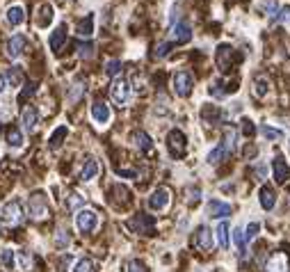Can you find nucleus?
I'll list each match as a JSON object with an SVG mask.
<instances>
[{
    "instance_id": "obj_1",
    "label": "nucleus",
    "mask_w": 290,
    "mask_h": 272,
    "mask_svg": "<svg viewBox=\"0 0 290 272\" xmlns=\"http://www.w3.org/2000/svg\"><path fill=\"white\" fill-rule=\"evenodd\" d=\"M76 226L80 234H92L98 226V213L90 208H80L76 215Z\"/></svg>"
},
{
    "instance_id": "obj_2",
    "label": "nucleus",
    "mask_w": 290,
    "mask_h": 272,
    "mask_svg": "<svg viewBox=\"0 0 290 272\" xmlns=\"http://www.w3.org/2000/svg\"><path fill=\"white\" fill-rule=\"evenodd\" d=\"M110 94H112V101L119 108H124V106H128V101H130V85L124 78H115V82H112V87H110Z\"/></svg>"
},
{
    "instance_id": "obj_3",
    "label": "nucleus",
    "mask_w": 290,
    "mask_h": 272,
    "mask_svg": "<svg viewBox=\"0 0 290 272\" xmlns=\"http://www.w3.org/2000/svg\"><path fill=\"white\" fill-rule=\"evenodd\" d=\"M28 211H30L32 220H46V217H48V201H46V197H43L41 192L32 195L30 199H28Z\"/></svg>"
},
{
    "instance_id": "obj_4",
    "label": "nucleus",
    "mask_w": 290,
    "mask_h": 272,
    "mask_svg": "<svg viewBox=\"0 0 290 272\" xmlns=\"http://www.w3.org/2000/svg\"><path fill=\"white\" fill-rule=\"evenodd\" d=\"M169 201H171L169 187H158V190H153V195L149 197V208L153 213H162V211H167Z\"/></svg>"
},
{
    "instance_id": "obj_5",
    "label": "nucleus",
    "mask_w": 290,
    "mask_h": 272,
    "mask_svg": "<svg viewBox=\"0 0 290 272\" xmlns=\"http://www.w3.org/2000/svg\"><path fill=\"white\" fill-rule=\"evenodd\" d=\"M23 222V208L18 201H9V204H5L3 208V224L7 226H18Z\"/></svg>"
},
{
    "instance_id": "obj_6",
    "label": "nucleus",
    "mask_w": 290,
    "mask_h": 272,
    "mask_svg": "<svg viewBox=\"0 0 290 272\" xmlns=\"http://www.w3.org/2000/svg\"><path fill=\"white\" fill-rule=\"evenodd\" d=\"M192 85H194V80H192V73H190V71H179V73L174 76V92L179 94L181 98L190 96V92H192Z\"/></svg>"
},
{
    "instance_id": "obj_7",
    "label": "nucleus",
    "mask_w": 290,
    "mask_h": 272,
    "mask_svg": "<svg viewBox=\"0 0 290 272\" xmlns=\"http://www.w3.org/2000/svg\"><path fill=\"white\" fill-rule=\"evenodd\" d=\"M167 144H169L171 156H176V158H183L185 156L188 144H185V135L181 131H169V135H167Z\"/></svg>"
},
{
    "instance_id": "obj_8",
    "label": "nucleus",
    "mask_w": 290,
    "mask_h": 272,
    "mask_svg": "<svg viewBox=\"0 0 290 272\" xmlns=\"http://www.w3.org/2000/svg\"><path fill=\"white\" fill-rule=\"evenodd\" d=\"M265 272H290V259L286 252H277L265 263Z\"/></svg>"
},
{
    "instance_id": "obj_9",
    "label": "nucleus",
    "mask_w": 290,
    "mask_h": 272,
    "mask_svg": "<svg viewBox=\"0 0 290 272\" xmlns=\"http://www.w3.org/2000/svg\"><path fill=\"white\" fill-rule=\"evenodd\" d=\"M130 229H135L137 234H144V236H153L155 229V220L151 215H137L135 220H130Z\"/></svg>"
},
{
    "instance_id": "obj_10",
    "label": "nucleus",
    "mask_w": 290,
    "mask_h": 272,
    "mask_svg": "<svg viewBox=\"0 0 290 272\" xmlns=\"http://www.w3.org/2000/svg\"><path fill=\"white\" fill-rule=\"evenodd\" d=\"M194 242L201 252H210L213 249V231L208 226H199L196 229V236H194Z\"/></svg>"
},
{
    "instance_id": "obj_11",
    "label": "nucleus",
    "mask_w": 290,
    "mask_h": 272,
    "mask_svg": "<svg viewBox=\"0 0 290 272\" xmlns=\"http://www.w3.org/2000/svg\"><path fill=\"white\" fill-rule=\"evenodd\" d=\"M26 37L23 34H14L12 39L7 41V55L12 57V60H16V57L23 55V51H26Z\"/></svg>"
},
{
    "instance_id": "obj_12",
    "label": "nucleus",
    "mask_w": 290,
    "mask_h": 272,
    "mask_svg": "<svg viewBox=\"0 0 290 272\" xmlns=\"http://www.w3.org/2000/svg\"><path fill=\"white\" fill-rule=\"evenodd\" d=\"M110 117H112L110 108H107L103 101H96L94 106H92V119H94L96 123H101V126H105V123L110 121Z\"/></svg>"
},
{
    "instance_id": "obj_13",
    "label": "nucleus",
    "mask_w": 290,
    "mask_h": 272,
    "mask_svg": "<svg viewBox=\"0 0 290 272\" xmlns=\"http://www.w3.org/2000/svg\"><path fill=\"white\" fill-rule=\"evenodd\" d=\"M171 37H174L176 44H188L190 39H192V30H190L188 23H176V26L171 28Z\"/></svg>"
},
{
    "instance_id": "obj_14",
    "label": "nucleus",
    "mask_w": 290,
    "mask_h": 272,
    "mask_svg": "<svg viewBox=\"0 0 290 272\" xmlns=\"http://www.w3.org/2000/svg\"><path fill=\"white\" fill-rule=\"evenodd\" d=\"M272 167H274V181L277 183H286L290 179V167L286 165L283 158H274Z\"/></svg>"
},
{
    "instance_id": "obj_15",
    "label": "nucleus",
    "mask_w": 290,
    "mask_h": 272,
    "mask_svg": "<svg viewBox=\"0 0 290 272\" xmlns=\"http://www.w3.org/2000/svg\"><path fill=\"white\" fill-rule=\"evenodd\" d=\"M258 201H260V206H263L265 211H272L274 204H277V195H274V190L270 185H263L260 187V192H258Z\"/></svg>"
},
{
    "instance_id": "obj_16",
    "label": "nucleus",
    "mask_w": 290,
    "mask_h": 272,
    "mask_svg": "<svg viewBox=\"0 0 290 272\" xmlns=\"http://www.w3.org/2000/svg\"><path fill=\"white\" fill-rule=\"evenodd\" d=\"M64 41H66V26H60L57 30H53L51 39H48V46H51V51L57 53L62 46H64Z\"/></svg>"
},
{
    "instance_id": "obj_17",
    "label": "nucleus",
    "mask_w": 290,
    "mask_h": 272,
    "mask_svg": "<svg viewBox=\"0 0 290 272\" xmlns=\"http://www.w3.org/2000/svg\"><path fill=\"white\" fill-rule=\"evenodd\" d=\"M208 213H210V217H226V215H231V204L213 199V201H208Z\"/></svg>"
},
{
    "instance_id": "obj_18",
    "label": "nucleus",
    "mask_w": 290,
    "mask_h": 272,
    "mask_svg": "<svg viewBox=\"0 0 290 272\" xmlns=\"http://www.w3.org/2000/svg\"><path fill=\"white\" fill-rule=\"evenodd\" d=\"M231 57H233V48H231V46H219V51H217V67H219V71H229V69H231Z\"/></svg>"
},
{
    "instance_id": "obj_19",
    "label": "nucleus",
    "mask_w": 290,
    "mask_h": 272,
    "mask_svg": "<svg viewBox=\"0 0 290 272\" xmlns=\"http://www.w3.org/2000/svg\"><path fill=\"white\" fill-rule=\"evenodd\" d=\"M132 140H135V144L140 147L142 153H151V151H153V142H151V137L146 135L144 131H135V133H132Z\"/></svg>"
},
{
    "instance_id": "obj_20",
    "label": "nucleus",
    "mask_w": 290,
    "mask_h": 272,
    "mask_svg": "<svg viewBox=\"0 0 290 272\" xmlns=\"http://www.w3.org/2000/svg\"><path fill=\"white\" fill-rule=\"evenodd\" d=\"M39 123V112L34 110L32 106H28L26 110H23V126H26V131H34Z\"/></svg>"
},
{
    "instance_id": "obj_21",
    "label": "nucleus",
    "mask_w": 290,
    "mask_h": 272,
    "mask_svg": "<svg viewBox=\"0 0 290 272\" xmlns=\"http://www.w3.org/2000/svg\"><path fill=\"white\" fill-rule=\"evenodd\" d=\"M267 92H270V80L265 73H260V76L254 78V94L258 98H263V96H267Z\"/></svg>"
},
{
    "instance_id": "obj_22",
    "label": "nucleus",
    "mask_w": 290,
    "mask_h": 272,
    "mask_svg": "<svg viewBox=\"0 0 290 272\" xmlns=\"http://www.w3.org/2000/svg\"><path fill=\"white\" fill-rule=\"evenodd\" d=\"M7 21L12 23V26H21V23L26 21V12H23L21 5H14V7L7 9Z\"/></svg>"
},
{
    "instance_id": "obj_23",
    "label": "nucleus",
    "mask_w": 290,
    "mask_h": 272,
    "mask_svg": "<svg viewBox=\"0 0 290 272\" xmlns=\"http://www.w3.org/2000/svg\"><path fill=\"white\" fill-rule=\"evenodd\" d=\"M235 140H238V133H235L233 128H226V131H224V142L219 147H222V149L231 156V153L235 151Z\"/></svg>"
},
{
    "instance_id": "obj_24",
    "label": "nucleus",
    "mask_w": 290,
    "mask_h": 272,
    "mask_svg": "<svg viewBox=\"0 0 290 272\" xmlns=\"http://www.w3.org/2000/svg\"><path fill=\"white\" fill-rule=\"evenodd\" d=\"M98 176V162L94 160V158H90V160L85 162V167H82V172H80V179L82 181H92V179H96Z\"/></svg>"
},
{
    "instance_id": "obj_25",
    "label": "nucleus",
    "mask_w": 290,
    "mask_h": 272,
    "mask_svg": "<svg viewBox=\"0 0 290 272\" xmlns=\"http://www.w3.org/2000/svg\"><path fill=\"white\" fill-rule=\"evenodd\" d=\"M66 133H69V128H66V126H60V128H57V131L51 135V140H48V147H51L53 151L60 149L62 142H64V137H66Z\"/></svg>"
},
{
    "instance_id": "obj_26",
    "label": "nucleus",
    "mask_w": 290,
    "mask_h": 272,
    "mask_svg": "<svg viewBox=\"0 0 290 272\" xmlns=\"http://www.w3.org/2000/svg\"><path fill=\"white\" fill-rule=\"evenodd\" d=\"M53 21V7L51 5H43L41 9H39V16H37V26L39 28H46L48 23Z\"/></svg>"
},
{
    "instance_id": "obj_27",
    "label": "nucleus",
    "mask_w": 290,
    "mask_h": 272,
    "mask_svg": "<svg viewBox=\"0 0 290 272\" xmlns=\"http://www.w3.org/2000/svg\"><path fill=\"white\" fill-rule=\"evenodd\" d=\"M215 234H217L219 247H222V249H229V224H226V222H219Z\"/></svg>"
},
{
    "instance_id": "obj_28",
    "label": "nucleus",
    "mask_w": 290,
    "mask_h": 272,
    "mask_svg": "<svg viewBox=\"0 0 290 272\" xmlns=\"http://www.w3.org/2000/svg\"><path fill=\"white\" fill-rule=\"evenodd\" d=\"M78 34L80 37H92L94 34V16H87L85 21L78 23Z\"/></svg>"
},
{
    "instance_id": "obj_29",
    "label": "nucleus",
    "mask_w": 290,
    "mask_h": 272,
    "mask_svg": "<svg viewBox=\"0 0 290 272\" xmlns=\"http://www.w3.org/2000/svg\"><path fill=\"white\" fill-rule=\"evenodd\" d=\"M16 263H18V268H21V272H30L32 268V256L28 254V252H16Z\"/></svg>"
},
{
    "instance_id": "obj_30",
    "label": "nucleus",
    "mask_w": 290,
    "mask_h": 272,
    "mask_svg": "<svg viewBox=\"0 0 290 272\" xmlns=\"http://www.w3.org/2000/svg\"><path fill=\"white\" fill-rule=\"evenodd\" d=\"M5 78H7V85H12V87H18V85L23 82V73H21V69H18V67H12V69H9Z\"/></svg>"
},
{
    "instance_id": "obj_31",
    "label": "nucleus",
    "mask_w": 290,
    "mask_h": 272,
    "mask_svg": "<svg viewBox=\"0 0 290 272\" xmlns=\"http://www.w3.org/2000/svg\"><path fill=\"white\" fill-rule=\"evenodd\" d=\"M7 142H9V147H21L23 144V133L18 131L16 126H12L7 131Z\"/></svg>"
},
{
    "instance_id": "obj_32",
    "label": "nucleus",
    "mask_w": 290,
    "mask_h": 272,
    "mask_svg": "<svg viewBox=\"0 0 290 272\" xmlns=\"http://www.w3.org/2000/svg\"><path fill=\"white\" fill-rule=\"evenodd\" d=\"M263 9H265V12H267L270 21H277V18H279V14H281V9H279L277 0H267V3H263Z\"/></svg>"
},
{
    "instance_id": "obj_33",
    "label": "nucleus",
    "mask_w": 290,
    "mask_h": 272,
    "mask_svg": "<svg viewBox=\"0 0 290 272\" xmlns=\"http://www.w3.org/2000/svg\"><path fill=\"white\" fill-rule=\"evenodd\" d=\"M82 204H85V197H82L80 192H71V195H69V201H66L69 211H78V208H82Z\"/></svg>"
},
{
    "instance_id": "obj_34",
    "label": "nucleus",
    "mask_w": 290,
    "mask_h": 272,
    "mask_svg": "<svg viewBox=\"0 0 290 272\" xmlns=\"http://www.w3.org/2000/svg\"><path fill=\"white\" fill-rule=\"evenodd\" d=\"M226 156H229V153H226L222 147H215V149L208 153V162H210V165H217V162H222Z\"/></svg>"
},
{
    "instance_id": "obj_35",
    "label": "nucleus",
    "mask_w": 290,
    "mask_h": 272,
    "mask_svg": "<svg viewBox=\"0 0 290 272\" xmlns=\"http://www.w3.org/2000/svg\"><path fill=\"white\" fill-rule=\"evenodd\" d=\"M12 263H14V252H9V249L0 252V268L9 270V268H12Z\"/></svg>"
},
{
    "instance_id": "obj_36",
    "label": "nucleus",
    "mask_w": 290,
    "mask_h": 272,
    "mask_svg": "<svg viewBox=\"0 0 290 272\" xmlns=\"http://www.w3.org/2000/svg\"><path fill=\"white\" fill-rule=\"evenodd\" d=\"M233 240H235V245H238V254L240 256H244V231L242 229H235L233 231Z\"/></svg>"
},
{
    "instance_id": "obj_37",
    "label": "nucleus",
    "mask_w": 290,
    "mask_h": 272,
    "mask_svg": "<svg viewBox=\"0 0 290 272\" xmlns=\"http://www.w3.org/2000/svg\"><path fill=\"white\" fill-rule=\"evenodd\" d=\"M73 272H94V261L92 259H80L76 263V268H73Z\"/></svg>"
},
{
    "instance_id": "obj_38",
    "label": "nucleus",
    "mask_w": 290,
    "mask_h": 272,
    "mask_svg": "<svg viewBox=\"0 0 290 272\" xmlns=\"http://www.w3.org/2000/svg\"><path fill=\"white\" fill-rule=\"evenodd\" d=\"M260 133H263V137H267V140H281L283 137V133L277 131V128H272V126H263Z\"/></svg>"
},
{
    "instance_id": "obj_39",
    "label": "nucleus",
    "mask_w": 290,
    "mask_h": 272,
    "mask_svg": "<svg viewBox=\"0 0 290 272\" xmlns=\"http://www.w3.org/2000/svg\"><path fill=\"white\" fill-rule=\"evenodd\" d=\"M119 71H121V62L119 60H110L105 64V73L110 78H117V76H119Z\"/></svg>"
},
{
    "instance_id": "obj_40",
    "label": "nucleus",
    "mask_w": 290,
    "mask_h": 272,
    "mask_svg": "<svg viewBox=\"0 0 290 272\" xmlns=\"http://www.w3.org/2000/svg\"><path fill=\"white\" fill-rule=\"evenodd\" d=\"M78 55H80L82 60L94 57V46H92V44H80V46H78Z\"/></svg>"
},
{
    "instance_id": "obj_41",
    "label": "nucleus",
    "mask_w": 290,
    "mask_h": 272,
    "mask_svg": "<svg viewBox=\"0 0 290 272\" xmlns=\"http://www.w3.org/2000/svg\"><path fill=\"white\" fill-rule=\"evenodd\" d=\"M258 229H260V224H258V222H252V224H249L247 229H244V240H249V242H252V240L258 236Z\"/></svg>"
},
{
    "instance_id": "obj_42",
    "label": "nucleus",
    "mask_w": 290,
    "mask_h": 272,
    "mask_svg": "<svg viewBox=\"0 0 290 272\" xmlns=\"http://www.w3.org/2000/svg\"><path fill=\"white\" fill-rule=\"evenodd\" d=\"M69 240H71V238H69V231H64V229L57 231V236H55V245L60 247V249H64V247L69 245Z\"/></svg>"
},
{
    "instance_id": "obj_43",
    "label": "nucleus",
    "mask_w": 290,
    "mask_h": 272,
    "mask_svg": "<svg viewBox=\"0 0 290 272\" xmlns=\"http://www.w3.org/2000/svg\"><path fill=\"white\" fill-rule=\"evenodd\" d=\"M82 92H85V87H82V82H80V80H78V82H76V85H73V87H71V94H69V98H71V101H78V98H80V96H82Z\"/></svg>"
},
{
    "instance_id": "obj_44",
    "label": "nucleus",
    "mask_w": 290,
    "mask_h": 272,
    "mask_svg": "<svg viewBox=\"0 0 290 272\" xmlns=\"http://www.w3.org/2000/svg\"><path fill=\"white\" fill-rule=\"evenodd\" d=\"M169 51H171V44H160L158 48H155V57H158V60H162V57H167L169 55Z\"/></svg>"
},
{
    "instance_id": "obj_45",
    "label": "nucleus",
    "mask_w": 290,
    "mask_h": 272,
    "mask_svg": "<svg viewBox=\"0 0 290 272\" xmlns=\"http://www.w3.org/2000/svg\"><path fill=\"white\" fill-rule=\"evenodd\" d=\"M128 272H149V270H146V265L142 263V261L132 259L130 263H128Z\"/></svg>"
},
{
    "instance_id": "obj_46",
    "label": "nucleus",
    "mask_w": 290,
    "mask_h": 272,
    "mask_svg": "<svg viewBox=\"0 0 290 272\" xmlns=\"http://www.w3.org/2000/svg\"><path fill=\"white\" fill-rule=\"evenodd\" d=\"M242 133H244L247 137H252L254 133H256V128H254V123L249 121V119H244V121H242Z\"/></svg>"
},
{
    "instance_id": "obj_47",
    "label": "nucleus",
    "mask_w": 290,
    "mask_h": 272,
    "mask_svg": "<svg viewBox=\"0 0 290 272\" xmlns=\"http://www.w3.org/2000/svg\"><path fill=\"white\" fill-rule=\"evenodd\" d=\"M34 92H37V87H34V85H28L26 90H23L21 94H18V101H26V98H28V96H32Z\"/></svg>"
},
{
    "instance_id": "obj_48",
    "label": "nucleus",
    "mask_w": 290,
    "mask_h": 272,
    "mask_svg": "<svg viewBox=\"0 0 290 272\" xmlns=\"http://www.w3.org/2000/svg\"><path fill=\"white\" fill-rule=\"evenodd\" d=\"M188 201H190V204H192V201H194V204H196V201H199V197H201V190H199V187H194V190H188Z\"/></svg>"
},
{
    "instance_id": "obj_49",
    "label": "nucleus",
    "mask_w": 290,
    "mask_h": 272,
    "mask_svg": "<svg viewBox=\"0 0 290 272\" xmlns=\"http://www.w3.org/2000/svg\"><path fill=\"white\" fill-rule=\"evenodd\" d=\"M3 92H7V78L0 76V94H3Z\"/></svg>"
},
{
    "instance_id": "obj_50",
    "label": "nucleus",
    "mask_w": 290,
    "mask_h": 272,
    "mask_svg": "<svg viewBox=\"0 0 290 272\" xmlns=\"http://www.w3.org/2000/svg\"><path fill=\"white\" fill-rule=\"evenodd\" d=\"M176 18H179V7H176V9H171V16H169V23H171V26H174V21H176Z\"/></svg>"
},
{
    "instance_id": "obj_51",
    "label": "nucleus",
    "mask_w": 290,
    "mask_h": 272,
    "mask_svg": "<svg viewBox=\"0 0 290 272\" xmlns=\"http://www.w3.org/2000/svg\"><path fill=\"white\" fill-rule=\"evenodd\" d=\"M288 197H290V187H288ZM288 208H290V199H288Z\"/></svg>"
},
{
    "instance_id": "obj_52",
    "label": "nucleus",
    "mask_w": 290,
    "mask_h": 272,
    "mask_svg": "<svg viewBox=\"0 0 290 272\" xmlns=\"http://www.w3.org/2000/svg\"><path fill=\"white\" fill-rule=\"evenodd\" d=\"M288 14H290V9H288Z\"/></svg>"
}]
</instances>
